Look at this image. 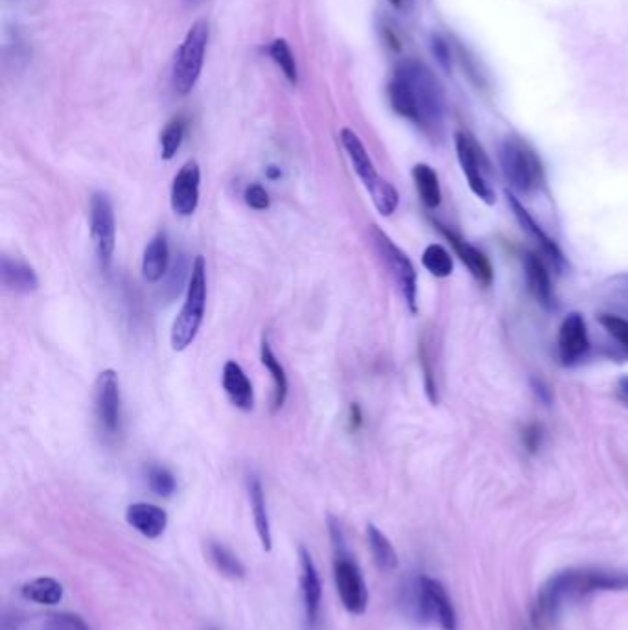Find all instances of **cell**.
I'll return each instance as SVG.
<instances>
[{"label":"cell","instance_id":"cell-10","mask_svg":"<svg viewBox=\"0 0 628 630\" xmlns=\"http://www.w3.org/2000/svg\"><path fill=\"white\" fill-rule=\"evenodd\" d=\"M91 238L100 268L109 271L117 245V222L113 203L105 192H94L91 198Z\"/></svg>","mask_w":628,"mask_h":630},{"label":"cell","instance_id":"cell-28","mask_svg":"<svg viewBox=\"0 0 628 630\" xmlns=\"http://www.w3.org/2000/svg\"><path fill=\"white\" fill-rule=\"evenodd\" d=\"M209 557L221 575H225L229 579H236V581L244 579L245 566L242 564V560L238 559L231 549L225 548L220 542H209Z\"/></svg>","mask_w":628,"mask_h":630},{"label":"cell","instance_id":"cell-21","mask_svg":"<svg viewBox=\"0 0 628 630\" xmlns=\"http://www.w3.org/2000/svg\"><path fill=\"white\" fill-rule=\"evenodd\" d=\"M247 492H249V502H251V511H253V520H255L256 533H258V538H260V544H262L264 551H271V548H273V537H271L268 502H266L262 481L255 474H251L247 478Z\"/></svg>","mask_w":628,"mask_h":630},{"label":"cell","instance_id":"cell-22","mask_svg":"<svg viewBox=\"0 0 628 630\" xmlns=\"http://www.w3.org/2000/svg\"><path fill=\"white\" fill-rule=\"evenodd\" d=\"M170 264V247L166 234L159 233L153 236L152 240L144 249L142 257V275L148 282H159L166 275Z\"/></svg>","mask_w":628,"mask_h":630},{"label":"cell","instance_id":"cell-37","mask_svg":"<svg viewBox=\"0 0 628 630\" xmlns=\"http://www.w3.org/2000/svg\"><path fill=\"white\" fill-rule=\"evenodd\" d=\"M54 625L59 630H89V627L83 623L82 619L78 616H70V614H58V616H52Z\"/></svg>","mask_w":628,"mask_h":630},{"label":"cell","instance_id":"cell-9","mask_svg":"<svg viewBox=\"0 0 628 630\" xmlns=\"http://www.w3.org/2000/svg\"><path fill=\"white\" fill-rule=\"evenodd\" d=\"M455 152L465 172L470 190L487 205H494L496 194L487 179L490 168L489 159L481 150V146L477 144L474 137H470L465 131H459L455 133Z\"/></svg>","mask_w":628,"mask_h":630},{"label":"cell","instance_id":"cell-11","mask_svg":"<svg viewBox=\"0 0 628 630\" xmlns=\"http://www.w3.org/2000/svg\"><path fill=\"white\" fill-rule=\"evenodd\" d=\"M374 242L380 251V255L385 260L387 268L391 269L396 284L402 292L404 301L408 303L409 310L415 314L417 312V271L408 255L398 247V245L382 233L380 229H373Z\"/></svg>","mask_w":628,"mask_h":630},{"label":"cell","instance_id":"cell-4","mask_svg":"<svg viewBox=\"0 0 628 630\" xmlns=\"http://www.w3.org/2000/svg\"><path fill=\"white\" fill-rule=\"evenodd\" d=\"M404 607L420 623L437 621L442 630H457V614L446 588L428 575H420L404 590Z\"/></svg>","mask_w":628,"mask_h":630},{"label":"cell","instance_id":"cell-39","mask_svg":"<svg viewBox=\"0 0 628 630\" xmlns=\"http://www.w3.org/2000/svg\"><path fill=\"white\" fill-rule=\"evenodd\" d=\"M617 398L628 408V374L621 376L616 385Z\"/></svg>","mask_w":628,"mask_h":630},{"label":"cell","instance_id":"cell-7","mask_svg":"<svg viewBox=\"0 0 628 630\" xmlns=\"http://www.w3.org/2000/svg\"><path fill=\"white\" fill-rule=\"evenodd\" d=\"M501 172L514 190L533 194L544 181V168L535 150L518 137H507L498 150Z\"/></svg>","mask_w":628,"mask_h":630},{"label":"cell","instance_id":"cell-23","mask_svg":"<svg viewBox=\"0 0 628 630\" xmlns=\"http://www.w3.org/2000/svg\"><path fill=\"white\" fill-rule=\"evenodd\" d=\"M0 277H2L4 288L10 292H35L39 286V279L35 275L34 268L10 257H2L0 260Z\"/></svg>","mask_w":628,"mask_h":630},{"label":"cell","instance_id":"cell-5","mask_svg":"<svg viewBox=\"0 0 628 630\" xmlns=\"http://www.w3.org/2000/svg\"><path fill=\"white\" fill-rule=\"evenodd\" d=\"M207 308V264L205 258L196 257L190 280H188L187 299L183 310L177 315L170 334L172 349L181 352L192 345L198 336L199 328Z\"/></svg>","mask_w":628,"mask_h":630},{"label":"cell","instance_id":"cell-38","mask_svg":"<svg viewBox=\"0 0 628 630\" xmlns=\"http://www.w3.org/2000/svg\"><path fill=\"white\" fill-rule=\"evenodd\" d=\"M531 384H533V389H535L536 397L540 398L542 402L549 404V400H551V391H549V387L544 384V380H540V378H533V380H531Z\"/></svg>","mask_w":628,"mask_h":630},{"label":"cell","instance_id":"cell-31","mask_svg":"<svg viewBox=\"0 0 628 630\" xmlns=\"http://www.w3.org/2000/svg\"><path fill=\"white\" fill-rule=\"evenodd\" d=\"M187 133V120L183 117H175L164 126L161 133V157L164 161H172L175 153L179 152L183 139Z\"/></svg>","mask_w":628,"mask_h":630},{"label":"cell","instance_id":"cell-20","mask_svg":"<svg viewBox=\"0 0 628 630\" xmlns=\"http://www.w3.org/2000/svg\"><path fill=\"white\" fill-rule=\"evenodd\" d=\"M524 269L529 292L535 295L536 301L546 308H555V293L542 258L535 253H525Z\"/></svg>","mask_w":628,"mask_h":630},{"label":"cell","instance_id":"cell-2","mask_svg":"<svg viewBox=\"0 0 628 630\" xmlns=\"http://www.w3.org/2000/svg\"><path fill=\"white\" fill-rule=\"evenodd\" d=\"M628 590V572L608 568H570L553 575L536 595L533 623L536 629L549 627L564 605L586 599L601 592Z\"/></svg>","mask_w":628,"mask_h":630},{"label":"cell","instance_id":"cell-25","mask_svg":"<svg viewBox=\"0 0 628 630\" xmlns=\"http://www.w3.org/2000/svg\"><path fill=\"white\" fill-rule=\"evenodd\" d=\"M260 358H262V363H264V367L268 369L269 374H271V378H273V384H275L273 409L277 411V409L284 406V402H286V398H288V387H290V385H288V376H286V371H284V367H282V363H280L279 358L275 356V352L271 349V345H269V341L266 336L262 339Z\"/></svg>","mask_w":628,"mask_h":630},{"label":"cell","instance_id":"cell-3","mask_svg":"<svg viewBox=\"0 0 628 630\" xmlns=\"http://www.w3.org/2000/svg\"><path fill=\"white\" fill-rule=\"evenodd\" d=\"M328 533H330L332 549H334V579H336L339 599L350 614L360 616L369 605L367 584L361 575L358 562L347 549V540H345L341 524L334 516L328 518Z\"/></svg>","mask_w":628,"mask_h":630},{"label":"cell","instance_id":"cell-33","mask_svg":"<svg viewBox=\"0 0 628 630\" xmlns=\"http://www.w3.org/2000/svg\"><path fill=\"white\" fill-rule=\"evenodd\" d=\"M599 323L605 327L606 332L616 339L617 343L628 354V321L619 315L603 314L599 317Z\"/></svg>","mask_w":628,"mask_h":630},{"label":"cell","instance_id":"cell-6","mask_svg":"<svg viewBox=\"0 0 628 630\" xmlns=\"http://www.w3.org/2000/svg\"><path fill=\"white\" fill-rule=\"evenodd\" d=\"M339 139H341L345 152L349 155L354 172L360 177L363 187L367 188V192L371 194L374 207L382 216H391L398 207V198H400L396 188L378 175L376 168H374L373 159L367 153V148L363 146L360 137L352 129H341Z\"/></svg>","mask_w":628,"mask_h":630},{"label":"cell","instance_id":"cell-1","mask_svg":"<svg viewBox=\"0 0 628 630\" xmlns=\"http://www.w3.org/2000/svg\"><path fill=\"white\" fill-rule=\"evenodd\" d=\"M389 102L400 117L426 135L439 137L444 126V93L437 76L417 59H404L387 87Z\"/></svg>","mask_w":628,"mask_h":630},{"label":"cell","instance_id":"cell-30","mask_svg":"<svg viewBox=\"0 0 628 630\" xmlns=\"http://www.w3.org/2000/svg\"><path fill=\"white\" fill-rule=\"evenodd\" d=\"M269 56L275 61V65L282 70L284 78L291 83V85H297L299 82V72H297V63H295V56L291 52L290 45L286 39H275L271 41V45L268 48Z\"/></svg>","mask_w":628,"mask_h":630},{"label":"cell","instance_id":"cell-15","mask_svg":"<svg viewBox=\"0 0 628 630\" xmlns=\"http://www.w3.org/2000/svg\"><path fill=\"white\" fill-rule=\"evenodd\" d=\"M201 170L196 161H188L177 172L172 185V209L179 216H192L199 205Z\"/></svg>","mask_w":628,"mask_h":630},{"label":"cell","instance_id":"cell-18","mask_svg":"<svg viewBox=\"0 0 628 630\" xmlns=\"http://www.w3.org/2000/svg\"><path fill=\"white\" fill-rule=\"evenodd\" d=\"M221 384H223L225 395L229 397L236 408L242 409V411H251L255 408L253 384L247 378L240 363L233 362V360L225 363L223 374H221Z\"/></svg>","mask_w":628,"mask_h":630},{"label":"cell","instance_id":"cell-27","mask_svg":"<svg viewBox=\"0 0 628 630\" xmlns=\"http://www.w3.org/2000/svg\"><path fill=\"white\" fill-rule=\"evenodd\" d=\"M23 595L37 605H58L63 599V586L52 577H39L23 586Z\"/></svg>","mask_w":628,"mask_h":630},{"label":"cell","instance_id":"cell-13","mask_svg":"<svg viewBox=\"0 0 628 630\" xmlns=\"http://www.w3.org/2000/svg\"><path fill=\"white\" fill-rule=\"evenodd\" d=\"M301 560V594H303L304 619L308 630L319 629L321 623V603H323V584L315 568L314 559L310 551L301 546L299 548Z\"/></svg>","mask_w":628,"mask_h":630},{"label":"cell","instance_id":"cell-19","mask_svg":"<svg viewBox=\"0 0 628 630\" xmlns=\"http://www.w3.org/2000/svg\"><path fill=\"white\" fill-rule=\"evenodd\" d=\"M126 520L142 537L159 538L166 531L168 514L152 503H133L126 511Z\"/></svg>","mask_w":628,"mask_h":630},{"label":"cell","instance_id":"cell-35","mask_svg":"<svg viewBox=\"0 0 628 630\" xmlns=\"http://www.w3.org/2000/svg\"><path fill=\"white\" fill-rule=\"evenodd\" d=\"M542 439H544L542 426H540L538 422H531L524 430L525 448H527L531 454H536V452L540 450V446H542Z\"/></svg>","mask_w":628,"mask_h":630},{"label":"cell","instance_id":"cell-36","mask_svg":"<svg viewBox=\"0 0 628 630\" xmlns=\"http://www.w3.org/2000/svg\"><path fill=\"white\" fill-rule=\"evenodd\" d=\"M431 50H433L435 58L439 59V63H441L442 67L446 70H450L452 54H450L448 43H446L442 37H439V35H433V39H431Z\"/></svg>","mask_w":628,"mask_h":630},{"label":"cell","instance_id":"cell-32","mask_svg":"<svg viewBox=\"0 0 628 630\" xmlns=\"http://www.w3.org/2000/svg\"><path fill=\"white\" fill-rule=\"evenodd\" d=\"M148 485L161 498H170L177 489L174 474L168 468L159 467V465L148 468Z\"/></svg>","mask_w":628,"mask_h":630},{"label":"cell","instance_id":"cell-26","mask_svg":"<svg viewBox=\"0 0 628 630\" xmlns=\"http://www.w3.org/2000/svg\"><path fill=\"white\" fill-rule=\"evenodd\" d=\"M367 540L373 553L374 564L382 572H393L398 566V555L391 544V540L374 524L367 525Z\"/></svg>","mask_w":628,"mask_h":630},{"label":"cell","instance_id":"cell-12","mask_svg":"<svg viewBox=\"0 0 628 630\" xmlns=\"http://www.w3.org/2000/svg\"><path fill=\"white\" fill-rule=\"evenodd\" d=\"M122 400H120V380L113 369H105L98 374L94 391V411L100 430L107 437H115L120 432L122 420Z\"/></svg>","mask_w":628,"mask_h":630},{"label":"cell","instance_id":"cell-41","mask_svg":"<svg viewBox=\"0 0 628 630\" xmlns=\"http://www.w3.org/2000/svg\"><path fill=\"white\" fill-rule=\"evenodd\" d=\"M387 2H391L395 8H400V6H402V0H387Z\"/></svg>","mask_w":628,"mask_h":630},{"label":"cell","instance_id":"cell-14","mask_svg":"<svg viewBox=\"0 0 628 630\" xmlns=\"http://www.w3.org/2000/svg\"><path fill=\"white\" fill-rule=\"evenodd\" d=\"M590 349L588 328L581 314L571 312L564 317L559 332V354L564 365H575Z\"/></svg>","mask_w":628,"mask_h":630},{"label":"cell","instance_id":"cell-40","mask_svg":"<svg viewBox=\"0 0 628 630\" xmlns=\"http://www.w3.org/2000/svg\"><path fill=\"white\" fill-rule=\"evenodd\" d=\"M268 175L269 177H271V179H277V177H280L279 168H275V166H269Z\"/></svg>","mask_w":628,"mask_h":630},{"label":"cell","instance_id":"cell-8","mask_svg":"<svg viewBox=\"0 0 628 630\" xmlns=\"http://www.w3.org/2000/svg\"><path fill=\"white\" fill-rule=\"evenodd\" d=\"M209 35L207 21H196L175 52L172 82H174L175 91L183 96L192 93V89L196 87L201 76L207 45H209Z\"/></svg>","mask_w":628,"mask_h":630},{"label":"cell","instance_id":"cell-17","mask_svg":"<svg viewBox=\"0 0 628 630\" xmlns=\"http://www.w3.org/2000/svg\"><path fill=\"white\" fill-rule=\"evenodd\" d=\"M437 227H439V231L448 238V242L454 247L457 257L463 260V264L468 268V271H470L481 284L489 286L492 279H494V269H492L489 258L485 257L474 245L468 244L461 236H457L454 231L446 229L441 223H437Z\"/></svg>","mask_w":628,"mask_h":630},{"label":"cell","instance_id":"cell-29","mask_svg":"<svg viewBox=\"0 0 628 630\" xmlns=\"http://www.w3.org/2000/svg\"><path fill=\"white\" fill-rule=\"evenodd\" d=\"M422 266L430 271L433 277H450L454 271V258L441 244H431L422 253Z\"/></svg>","mask_w":628,"mask_h":630},{"label":"cell","instance_id":"cell-34","mask_svg":"<svg viewBox=\"0 0 628 630\" xmlns=\"http://www.w3.org/2000/svg\"><path fill=\"white\" fill-rule=\"evenodd\" d=\"M245 203L255 210L269 209V194L262 185H249L244 192Z\"/></svg>","mask_w":628,"mask_h":630},{"label":"cell","instance_id":"cell-16","mask_svg":"<svg viewBox=\"0 0 628 630\" xmlns=\"http://www.w3.org/2000/svg\"><path fill=\"white\" fill-rule=\"evenodd\" d=\"M505 196H507V201H509V205H511L512 212H514L516 220L522 225V229H524L525 233L529 234V236L535 240L536 244L540 245L542 253L553 262L555 268H564V266H566V258H564V253L560 251L559 245L555 244V240L547 236L546 231L535 222V218L527 212V209L518 201V198H516L514 194H511V192L507 190Z\"/></svg>","mask_w":628,"mask_h":630},{"label":"cell","instance_id":"cell-24","mask_svg":"<svg viewBox=\"0 0 628 630\" xmlns=\"http://www.w3.org/2000/svg\"><path fill=\"white\" fill-rule=\"evenodd\" d=\"M413 181L419 192L422 203L428 209H437L441 205L442 192L439 175L431 168L430 164L419 163L413 166Z\"/></svg>","mask_w":628,"mask_h":630}]
</instances>
